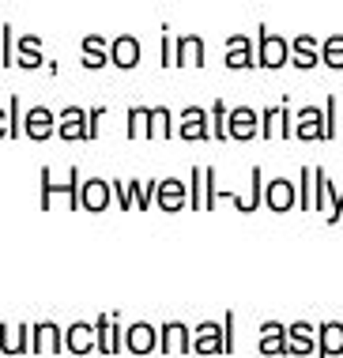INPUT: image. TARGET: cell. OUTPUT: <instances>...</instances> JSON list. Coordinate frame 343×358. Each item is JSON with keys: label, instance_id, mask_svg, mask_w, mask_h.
<instances>
[{"label": "cell", "instance_id": "6da1fadb", "mask_svg": "<svg viewBox=\"0 0 343 358\" xmlns=\"http://www.w3.org/2000/svg\"><path fill=\"white\" fill-rule=\"evenodd\" d=\"M42 211H53V204H57V196H64V204L72 208V211H80V170H68V181H53V170L49 166H42Z\"/></svg>", "mask_w": 343, "mask_h": 358}, {"label": "cell", "instance_id": "7a4b0ae2", "mask_svg": "<svg viewBox=\"0 0 343 358\" xmlns=\"http://www.w3.org/2000/svg\"><path fill=\"white\" fill-rule=\"evenodd\" d=\"M257 136L264 140H294V113H290V102L283 99L279 106H264V110H257Z\"/></svg>", "mask_w": 343, "mask_h": 358}, {"label": "cell", "instance_id": "3957f363", "mask_svg": "<svg viewBox=\"0 0 343 358\" xmlns=\"http://www.w3.org/2000/svg\"><path fill=\"white\" fill-rule=\"evenodd\" d=\"M257 50H253V57H257V69H264V72H276V69H283L287 64V38H279V34H272L268 27H257Z\"/></svg>", "mask_w": 343, "mask_h": 358}, {"label": "cell", "instance_id": "277c9868", "mask_svg": "<svg viewBox=\"0 0 343 358\" xmlns=\"http://www.w3.org/2000/svg\"><path fill=\"white\" fill-rule=\"evenodd\" d=\"M94 351L102 355H121L125 351V328L117 313H102L94 321Z\"/></svg>", "mask_w": 343, "mask_h": 358}, {"label": "cell", "instance_id": "5b68a950", "mask_svg": "<svg viewBox=\"0 0 343 358\" xmlns=\"http://www.w3.org/2000/svg\"><path fill=\"white\" fill-rule=\"evenodd\" d=\"M174 136L181 140H211V129H208V110L204 106H185V110L178 113V124H174Z\"/></svg>", "mask_w": 343, "mask_h": 358}, {"label": "cell", "instance_id": "8992f818", "mask_svg": "<svg viewBox=\"0 0 343 358\" xmlns=\"http://www.w3.org/2000/svg\"><path fill=\"white\" fill-rule=\"evenodd\" d=\"M57 132V113L49 106H31L23 113V136L34 140V143H46L49 136Z\"/></svg>", "mask_w": 343, "mask_h": 358}, {"label": "cell", "instance_id": "52a82bcc", "mask_svg": "<svg viewBox=\"0 0 343 358\" xmlns=\"http://www.w3.org/2000/svg\"><path fill=\"white\" fill-rule=\"evenodd\" d=\"M260 204H268V211H276V215H283V211H294L298 208V189H294L290 178H272L268 189H264Z\"/></svg>", "mask_w": 343, "mask_h": 358}, {"label": "cell", "instance_id": "ba28073f", "mask_svg": "<svg viewBox=\"0 0 343 358\" xmlns=\"http://www.w3.org/2000/svg\"><path fill=\"white\" fill-rule=\"evenodd\" d=\"M227 140L238 143L257 140V110L253 106H230L227 110Z\"/></svg>", "mask_w": 343, "mask_h": 358}, {"label": "cell", "instance_id": "9c48e42d", "mask_svg": "<svg viewBox=\"0 0 343 358\" xmlns=\"http://www.w3.org/2000/svg\"><path fill=\"white\" fill-rule=\"evenodd\" d=\"M155 204H159V211H185L189 208V185L178 178H162L155 181Z\"/></svg>", "mask_w": 343, "mask_h": 358}, {"label": "cell", "instance_id": "30bf717a", "mask_svg": "<svg viewBox=\"0 0 343 358\" xmlns=\"http://www.w3.org/2000/svg\"><path fill=\"white\" fill-rule=\"evenodd\" d=\"M125 351L136 355V358H144V355L159 351V328L147 324V321L129 324V328H125Z\"/></svg>", "mask_w": 343, "mask_h": 358}, {"label": "cell", "instance_id": "8fae6325", "mask_svg": "<svg viewBox=\"0 0 343 358\" xmlns=\"http://www.w3.org/2000/svg\"><path fill=\"white\" fill-rule=\"evenodd\" d=\"M106 57H110V64H117L121 72H132L136 64H140V38L136 34H117L110 45H106Z\"/></svg>", "mask_w": 343, "mask_h": 358}, {"label": "cell", "instance_id": "7c38bea8", "mask_svg": "<svg viewBox=\"0 0 343 358\" xmlns=\"http://www.w3.org/2000/svg\"><path fill=\"white\" fill-rule=\"evenodd\" d=\"M31 351L34 355H61L64 351V328L53 321H38L31 328Z\"/></svg>", "mask_w": 343, "mask_h": 358}, {"label": "cell", "instance_id": "4fadbf2b", "mask_svg": "<svg viewBox=\"0 0 343 358\" xmlns=\"http://www.w3.org/2000/svg\"><path fill=\"white\" fill-rule=\"evenodd\" d=\"M113 204V192H110V181L106 178H87L80 181V211H106Z\"/></svg>", "mask_w": 343, "mask_h": 358}, {"label": "cell", "instance_id": "5bb4252c", "mask_svg": "<svg viewBox=\"0 0 343 358\" xmlns=\"http://www.w3.org/2000/svg\"><path fill=\"white\" fill-rule=\"evenodd\" d=\"M294 140L313 143V140H325V110L321 106H302L298 117H294Z\"/></svg>", "mask_w": 343, "mask_h": 358}, {"label": "cell", "instance_id": "9a60e30c", "mask_svg": "<svg viewBox=\"0 0 343 358\" xmlns=\"http://www.w3.org/2000/svg\"><path fill=\"white\" fill-rule=\"evenodd\" d=\"M287 64H294L298 72H313L321 64L317 57V38L313 34H298L294 42H287Z\"/></svg>", "mask_w": 343, "mask_h": 358}, {"label": "cell", "instance_id": "2e32d148", "mask_svg": "<svg viewBox=\"0 0 343 358\" xmlns=\"http://www.w3.org/2000/svg\"><path fill=\"white\" fill-rule=\"evenodd\" d=\"M174 64H178V69H204V64H208V45H204V38L200 34H181Z\"/></svg>", "mask_w": 343, "mask_h": 358}, {"label": "cell", "instance_id": "e0dca14e", "mask_svg": "<svg viewBox=\"0 0 343 358\" xmlns=\"http://www.w3.org/2000/svg\"><path fill=\"white\" fill-rule=\"evenodd\" d=\"M189 351L192 355H223V324H196L189 332Z\"/></svg>", "mask_w": 343, "mask_h": 358}, {"label": "cell", "instance_id": "ac0fdd59", "mask_svg": "<svg viewBox=\"0 0 343 358\" xmlns=\"http://www.w3.org/2000/svg\"><path fill=\"white\" fill-rule=\"evenodd\" d=\"M230 72H241V69H257V57H253V38L249 34H230L227 38V57H223Z\"/></svg>", "mask_w": 343, "mask_h": 358}, {"label": "cell", "instance_id": "d6986e66", "mask_svg": "<svg viewBox=\"0 0 343 358\" xmlns=\"http://www.w3.org/2000/svg\"><path fill=\"white\" fill-rule=\"evenodd\" d=\"M53 136L61 140H87V110L83 106H64L61 113H57V132Z\"/></svg>", "mask_w": 343, "mask_h": 358}, {"label": "cell", "instance_id": "ffe728a7", "mask_svg": "<svg viewBox=\"0 0 343 358\" xmlns=\"http://www.w3.org/2000/svg\"><path fill=\"white\" fill-rule=\"evenodd\" d=\"M12 64H19L23 72L42 69V64H46V57H42V38H38V34L15 38V57H12Z\"/></svg>", "mask_w": 343, "mask_h": 358}, {"label": "cell", "instance_id": "44dd1931", "mask_svg": "<svg viewBox=\"0 0 343 358\" xmlns=\"http://www.w3.org/2000/svg\"><path fill=\"white\" fill-rule=\"evenodd\" d=\"M317 351V328L309 321H294L287 324V355H313Z\"/></svg>", "mask_w": 343, "mask_h": 358}, {"label": "cell", "instance_id": "7402d4cb", "mask_svg": "<svg viewBox=\"0 0 343 358\" xmlns=\"http://www.w3.org/2000/svg\"><path fill=\"white\" fill-rule=\"evenodd\" d=\"M189 332L192 328H185L181 321H166L159 328V351L162 355H189Z\"/></svg>", "mask_w": 343, "mask_h": 358}, {"label": "cell", "instance_id": "603a6c76", "mask_svg": "<svg viewBox=\"0 0 343 358\" xmlns=\"http://www.w3.org/2000/svg\"><path fill=\"white\" fill-rule=\"evenodd\" d=\"M317 358H336L343 355V321H325L317 324Z\"/></svg>", "mask_w": 343, "mask_h": 358}, {"label": "cell", "instance_id": "cb8c5ba5", "mask_svg": "<svg viewBox=\"0 0 343 358\" xmlns=\"http://www.w3.org/2000/svg\"><path fill=\"white\" fill-rule=\"evenodd\" d=\"M31 351V328L0 321V355H27Z\"/></svg>", "mask_w": 343, "mask_h": 358}, {"label": "cell", "instance_id": "d4e9b609", "mask_svg": "<svg viewBox=\"0 0 343 358\" xmlns=\"http://www.w3.org/2000/svg\"><path fill=\"white\" fill-rule=\"evenodd\" d=\"M106 38L102 34H87L83 42H80V64L87 72H98V69H106L110 64V57H106Z\"/></svg>", "mask_w": 343, "mask_h": 358}, {"label": "cell", "instance_id": "484cf974", "mask_svg": "<svg viewBox=\"0 0 343 358\" xmlns=\"http://www.w3.org/2000/svg\"><path fill=\"white\" fill-rule=\"evenodd\" d=\"M64 351L68 355H91L94 351V324L76 321L64 328Z\"/></svg>", "mask_w": 343, "mask_h": 358}, {"label": "cell", "instance_id": "4316f807", "mask_svg": "<svg viewBox=\"0 0 343 358\" xmlns=\"http://www.w3.org/2000/svg\"><path fill=\"white\" fill-rule=\"evenodd\" d=\"M151 117H147V140H174V113L170 106H147Z\"/></svg>", "mask_w": 343, "mask_h": 358}, {"label": "cell", "instance_id": "83f0119b", "mask_svg": "<svg viewBox=\"0 0 343 358\" xmlns=\"http://www.w3.org/2000/svg\"><path fill=\"white\" fill-rule=\"evenodd\" d=\"M260 355H287V324L268 321L260 328Z\"/></svg>", "mask_w": 343, "mask_h": 358}, {"label": "cell", "instance_id": "f1b7e54d", "mask_svg": "<svg viewBox=\"0 0 343 358\" xmlns=\"http://www.w3.org/2000/svg\"><path fill=\"white\" fill-rule=\"evenodd\" d=\"M332 192H336V185H332L328 170L313 166V211H328V200H332Z\"/></svg>", "mask_w": 343, "mask_h": 358}, {"label": "cell", "instance_id": "f546056e", "mask_svg": "<svg viewBox=\"0 0 343 358\" xmlns=\"http://www.w3.org/2000/svg\"><path fill=\"white\" fill-rule=\"evenodd\" d=\"M317 57H321V64L340 72L343 69V34H328L325 42H317Z\"/></svg>", "mask_w": 343, "mask_h": 358}, {"label": "cell", "instance_id": "4dcf8cb0", "mask_svg": "<svg viewBox=\"0 0 343 358\" xmlns=\"http://www.w3.org/2000/svg\"><path fill=\"white\" fill-rule=\"evenodd\" d=\"M129 124H125V136L129 140H147V117H151V110L147 106H129Z\"/></svg>", "mask_w": 343, "mask_h": 358}, {"label": "cell", "instance_id": "1f68e13d", "mask_svg": "<svg viewBox=\"0 0 343 358\" xmlns=\"http://www.w3.org/2000/svg\"><path fill=\"white\" fill-rule=\"evenodd\" d=\"M129 185V196H132V208L147 211L155 204V181H125Z\"/></svg>", "mask_w": 343, "mask_h": 358}, {"label": "cell", "instance_id": "d6a6232c", "mask_svg": "<svg viewBox=\"0 0 343 358\" xmlns=\"http://www.w3.org/2000/svg\"><path fill=\"white\" fill-rule=\"evenodd\" d=\"M227 110L230 106L223 99L211 102V113H208V129H211V140H227Z\"/></svg>", "mask_w": 343, "mask_h": 358}, {"label": "cell", "instance_id": "836d02e7", "mask_svg": "<svg viewBox=\"0 0 343 358\" xmlns=\"http://www.w3.org/2000/svg\"><path fill=\"white\" fill-rule=\"evenodd\" d=\"M298 208L302 211H313V166H302L298 170Z\"/></svg>", "mask_w": 343, "mask_h": 358}, {"label": "cell", "instance_id": "e575fe53", "mask_svg": "<svg viewBox=\"0 0 343 358\" xmlns=\"http://www.w3.org/2000/svg\"><path fill=\"white\" fill-rule=\"evenodd\" d=\"M23 136V102H19V94L8 99V140H19Z\"/></svg>", "mask_w": 343, "mask_h": 358}, {"label": "cell", "instance_id": "d590c367", "mask_svg": "<svg viewBox=\"0 0 343 358\" xmlns=\"http://www.w3.org/2000/svg\"><path fill=\"white\" fill-rule=\"evenodd\" d=\"M185 185H189V208H192V211H204V170L196 166V170L189 173V181H185Z\"/></svg>", "mask_w": 343, "mask_h": 358}, {"label": "cell", "instance_id": "8d00e7d4", "mask_svg": "<svg viewBox=\"0 0 343 358\" xmlns=\"http://www.w3.org/2000/svg\"><path fill=\"white\" fill-rule=\"evenodd\" d=\"M12 57H15V34L8 23H0V69H8Z\"/></svg>", "mask_w": 343, "mask_h": 358}, {"label": "cell", "instance_id": "74e56055", "mask_svg": "<svg viewBox=\"0 0 343 358\" xmlns=\"http://www.w3.org/2000/svg\"><path fill=\"white\" fill-rule=\"evenodd\" d=\"M234 328H238V313H227V317H223V355H234V351H238Z\"/></svg>", "mask_w": 343, "mask_h": 358}, {"label": "cell", "instance_id": "f35d334b", "mask_svg": "<svg viewBox=\"0 0 343 358\" xmlns=\"http://www.w3.org/2000/svg\"><path fill=\"white\" fill-rule=\"evenodd\" d=\"M336 113H340V102H336V94H328V110H325V140H336V132H340Z\"/></svg>", "mask_w": 343, "mask_h": 358}, {"label": "cell", "instance_id": "ab89813d", "mask_svg": "<svg viewBox=\"0 0 343 358\" xmlns=\"http://www.w3.org/2000/svg\"><path fill=\"white\" fill-rule=\"evenodd\" d=\"M102 117H106V106H91V110H87V140H98Z\"/></svg>", "mask_w": 343, "mask_h": 358}, {"label": "cell", "instance_id": "60d3db41", "mask_svg": "<svg viewBox=\"0 0 343 358\" xmlns=\"http://www.w3.org/2000/svg\"><path fill=\"white\" fill-rule=\"evenodd\" d=\"M110 192H113V200H117V208H121V211L132 208V196H129V185H125V181H110Z\"/></svg>", "mask_w": 343, "mask_h": 358}, {"label": "cell", "instance_id": "b9f144b4", "mask_svg": "<svg viewBox=\"0 0 343 358\" xmlns=\"http://www.w3.org/2000/svg\"><path fill=\"white\" fill-rule=\"evenodd\" d=\"M325 215H328V222H340V219H343V185H336V192H332Z\"/></svg>", "mask_w": 343, "mask_h": 358}, {"label": "cell", "instance_id": "7bdbcfd3", "mask_svg": "<svg viewBox=\"0 0 343 358\" xmlns=\"http://www.w3.org/2000/svg\"><path fill=\"white\" fill-rule=\"evenodd\" d=\"M159 57H162V69H174V38L170 34H162V45H159Z\"/></svg>", "mask_w": 343, "mask_h": 358}, {"label": "cell", "instance_id": "ee69618b", "mask_svg": "<svg viewBox=\"0 0 343 358\" xmlns=\"http://www.w3.org/2000/svg\"><path fill=\"white\" fill-rule=\"evenodd\" d=\"M0 140H8V110L0 106Z\"/></svg>", "mask_w": 343, "mask_h": 358}]
</instances>
